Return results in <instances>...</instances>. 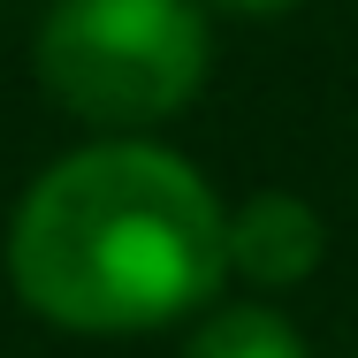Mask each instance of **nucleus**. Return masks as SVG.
<instances>
[{
  "mask_svg": "<svg viewBox=\"0 0 358 358\" xmlns=\"http://www.w3.org/2000/svg\"><path fill=\"white\" fill-rule=\"evenodd\" d=\"M229 275V214L160 145H84L54 160L8 221L15 297L76 336H138L199 313Z\"/></svg>",
  "mask_w": 358,
  "mask_h": 358,
  "instance_id": "f257e3e1",
  "label": "nucleus"
},
{
  "mask_svg": "<svg viewBox=\"0 0 358 358\" xmlns=\"http://www.w3.org/2000/svg\"><path fill=\"white\" fill-rule=\"evenodd\" d=\"M38 84L92 130H145L199 99V0H54L38 23Z\"/></svg>",
  "mask_w": 358,
  "mask_h": 358,
  "instance_id": "f03ea898",
  "label": "nucleus"
},
{
  "mask_svg": "<svg viewBox=\"0 0 358 358\" xmlns=\"http://www.w3.org/2000/svg\"><path fill=\"white\" fill-rule=\"evenodd\" d=\"M320 252H328V229H320V214H313L305 199H289V191H259L252 206L229 214V267H236L244 282H259V289L305 282V275L320 267Z\"/></svg>",
  "mask_w": 358,
  "mask_h": 358,
  "instance_id": "7ed1b4c3",
  "label": "nucleus"
},
{
  "mask_svg": "<svg viewBox=\"0 0 358 358\" xmlns=\"http://www.w3.org/2000/svg\"><path fill=\"white\" fill-rule=\"evenodd\" d=\"M183 358H305V336L267 305H229L191 336Z\"/></svg>",
  "mask_w": 358,
  "mask_h": 358,
  "instance_id": "20e7f679",
  "label": "nucleus"
},
{
  "mask_svg": "<svg viewBox=\"0 0 358 358\" xmlns=\"http://www.w3.org/2000/svg\"><path fill=\"white\" fill-rule=\"evenodd\" d=\"M214 8H236V15H275V8H289V0H214Z\"/></svg>",
  "mask_w": 358,
  "mask_h": 358,
  "instance_id": "39448f33",
  "label": "nucleus"
}]
</instances>
